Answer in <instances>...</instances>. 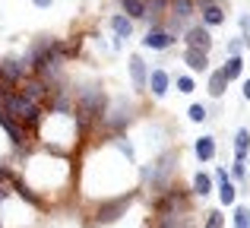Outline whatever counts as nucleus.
Here are the masks:
<instances>
[{"mask_svg":"<svg viewBox=\"0 0 250 228\" xmlns=\"http://www.w3.org/2000/svg\"><path fill=\"white\" fill-rule=\"evenodd\" d=\"M177 171H181V149L171 146V149H165L159 159L149 162V165L140 171L143 190H146L149 197H159V193H165L168 187L177 181Z\"/></svg>","mask_w":250,"mask_h":228,"instance_id":"obj_1","label":"nucleus"},{"mask_svg":"<svg viewBox=\"0 0 250 228\" xmlns=\"http://www.w3.org/2000/svg\"><path fill=\"white\" fill-rule=\"evenodd\" d=\"M133 200H136V190L114 193V197H102L95 206H92L89 228H108V225H117V222H121V219L130 212Z\"/></svg>","mask_w":250,"mask_h":228,"instance_id":"obj_2","label":"nucleus"},{"mask_svg":"<svg viewBox=\"0 0 250 228\" xmlns=\"http://www.w3.org/2000/svg\"><path fill=\"white\" fill-rule=\"evenodd\" d=\"M73 99H76V108L95 124V130H102V121L108 114V92H104L102 83H83V86L73 89Z\"/></svg>","mask_w":250,"mask_h":228,"instance_id":"obj_3","label":"nucleus"},{"mask_svg":"<svg viewBox=\"0 0 250 228\" xmlns=\"http://www.w3.org/2000/svg\"><path fill=\"white\" fill-rule=\"evenodd\" d=\"M133 121V105L127 102V95H117L114 102L108 105V114L102 121V133L104 136H114V133H124Z\"/></svg>","mask_w":250,"mask_h":228,"instance_id":"obj_4","label":"nucleus"},{"mask_svg":"<svg viewBox=\"0 0 250 228\" xmlns=\"http://www.w3.org/2000/svg\"><path fill=\"white\" fill-rule=\"evenodd\" d=\"M32 76V63L25 54H0V83L10 89H16L19 83Z\"/></svg>","mask_w":250,"mask_h":228,"instance_id":"obj_5","label":"nucleus"},{"mask_svg":"<svg viewBox=\"0 0 250 228\" xmlns=\"http://www.w3.org/2000/svg\"><path fill=\"white\" fill-rule=\"evenodd\" d=\"M177 41H181V38H177L171 29H165V25H152V29H146V35L140 38V48L143 51H155V54H165V51H171Z\"/></svg>","mask_w":250,"mask_h":228,"instance_id":"obj_6","label":"nucleus"},{"mask_svg":"<svg viewBox=\"0 0 250 228\" xmlns=\"http://www.w3.org/2000/svg\"><path fill=\"white\" fill-rule=\"evenodd\" d=\"M181 41H184V48H196V51H206V54L215 48L212 29H209V25H203L200 19H196V22H190L187 29L181 32Z\"/></svg>","mask_w":250,"mask_h":228,"instance_id":"obj_7","label":"nucleus"},{"mask_svg":"<svg viewBox=\"0 0 250 228\" xmlns=\"http://www.w3.org/2000/svg\"><path fill=\"white\" fill-rule=\"evenodd\" d=\"M127 76H130V89H133L136 95H146V83H149V63H146V57H143L140 51H133V54L127 57Z\"/></svg>","mask_w":250,"mask_h":228,"instance_id":"obj_8","label":"nucleus"},{"mask_svg":"<svg viewBox=\"0 0 250 228\" xmlns=\"http://www.w3.org/2000/svg\"><path fill=\"white\" fill-rule=\"evenodd\" d=\"M0 130H3V136L10 140L13 152H22V149H29V133H25V127L16 121V117H10L0 108Z\"/></svg>","mask_w":250,"mask_h":228,"instance_id":"obj_9","label":"nucleus"},{"mask_svg":"<svg viewBox=\"0 0 250 228\" xmlns=\"http://www.w3.org/2000/svg\"><path fill=\"white\" fill-rule=\"evenodd\" d=\"M196 19L209 29H219V25L228 22L225 3H215V0H196Z\"/></svg>","mask_w":250,"mask_h":228,"instance_id":"obj_10","label":"nucleus"},{"mask_svg":"<svg viewBox=\"0 0 250 228\" xmlns=\"http://www.w3.org/2000/svg\"><path fill=\"white\" fill-rule=\"evenodd\" d=\"M168 92H171V70H168V67H149L146 95H152L155 102H162Z\"/></svg>","mask_w":250,"mask_h":228,"instance_id":"obj_11","label":"nucleus"},{"mask_svg":"<svg viewBox=\"0 0 250 228\" xmlns=\"http://www.w3.org/2000/svg\"><path fill=\"white\" fill-rule=\"evenodd\" d=\"M152 228H193V209L152 212Z\"/></svg>","mask_w":250,"mask_h":228,"instance_id":"obj_12","label":"nucleus"},{"mask_svg":"<svg viewBox=\"0 0 250 228\" xmlns=\"http://www.w3.org/2000/svg\"><path fill=\"white\" fill-rule=\"evenodd\" d=\"M181 63L187 67V73H193V76H206L209 70H212L209 54L206 51H196V48H184L181 51Z\"/></svg>","mask_w":250,"mask_h":228,"instance_id":"obj_13","label":"nucleus"},{"mask_svg":"<svg viewBox=\"0 0 250 228\" xmlns=\"http://www.w3.org/2000/svg\"><path fill=\"white\" fill-rule=\"evenodd\" d=\"M193 155L200 165H209V162H215V155H219V143H215L212 133H203L193 140Z\"/></svg>","mask_w":250,"mask_h":228,"instance_id":"obj_14","label":"nucleus"},{"mask_svg":"<svg viewBox=\"0 0 250 228\" xmlns=\"http://www.w3.org/2000/svg\"><path fill=\"white\" fill-rule=\"evenodd\" d=\"M108 29H111V35L114 38H121V41H127V38H133V32H136V22L127 16V13H111L108 16Z\"/></svg>","mask_w":250,"mask_h":228,"instance_id":"obj_15","label":"nucleus"},{"mask_svg":"<svg viewBox=\"0 0 250 228\" xmlns=\"http://www.w3.org/2000/svg\"><path fill=\"white\" fill-rule=\"evenodd\" d=\"M228 86H231V83H228V76L222 73V67H215V70H209L206 73V92H209V99H225V92H228Z\"/></svg>","mask_w":250,"mask_h":228,"instance_id":"obj_16","label":"nucleus"},{"mask_svg":"<svg viewBox=\"0 0 250 228\" xmlns=\"http://www.w3.org/2000/svg\"><path fill=\"white\" fill-rule=\"evenodd\" d=\"M212 190H215V178L209 171H196L193 181H190V193H193L196 200H206Z\"/></svg>","mask_w":250,"mask_h":228,"instance_id":"obj_17","label":"nucleus"},{"mask_svg":"<svg viewBox=\"0 0 250 228\" xmlns=\"http://www.w3.org/2000/svg\"><path fill=\"white\" fill-rule=\"evenodd\" d=\"M215 190H219V203L222 206H234V203H238V197H241L238 181H231V178L219 181V184H215Z\"/></svg>","mask_w":250,"mask_h":228,"instance_id":"obj_18","label":"nucleus"},{"mask_svg":"<svg viewBox=\"0 0 250 228\" xmlns=\"http://www.w3.org/2000/svg\"><path fill=\"white\" fill-rule=\"evenodd\" d=\"M222 73L228 76V83L244 80V57L241 54H225V63H222Z\"/></svg>","mask_w":250,"mask_h":228,"instance_id":"obj_19","label":"nucleus"},{"mask_svg":"<svg viewBox=\"0 0 250 228\" xmlns=\"http://www.w3.org/2000/svg\"><path fill=\"white\" fill-rule=\"evenodd\" d=\"M121 13H127L133 22H146V0H117Z\"/></svg>","mask_w":250,"mask_h":228,"instance_id":"obj_20","label":"nucleus"},{"mask_svg":"<svg viewBox=\"0 0 250 228\" xmlns=\"http://www.w3.org/2000/svg\"><path fill=\"white\" fill-rule=\"evenodd\" d=\"M231 146H234V155H238V159H250V130L247 127H238V130H234Z\"/></svg>","mask_w":250,"mask_h":228,"instance_id":"obj_21","label":"nucleus"},{"mask_svg":"<svg viewBox=\"0 0 250 228\" xmlns=\"http://www.w3.org/2000/svg\"><path fill=\"white\" fill-rule=\"evenodd\" d=\"M171 86L181 95H193L196 92V76L193 73H171Z\"/></svg>","mask_w":250,"mask_h":228,"instance_id":"obj_22","label":"nucleus"},{"mask_svg":"<svg viewBox=\"0 0 250 228\" xmlns=\"http://www.w3.org/2000/svg\"><path fill=\"white\" fill-rule=\"evenodd\" d=\"M228 174H231V181H238V184L247 187V181H250V162L234 155V162H231V168H228Z\"/></svg>","mask_w":250,"mask_h":228,"instance_id":"obj_23","label":"nucleus"},{"mask_svg":"<svg viewBox=\"0 0 250 228\" xmlns=\"http://www.w3.org/2000/svg\"><path fill=\"white\" fill-rule=\"evenodd\" d=\"M187 121H190V124H206V121H209V108L200 105V102H193V105L187 108Z\"/></svg>","mask_w":250,"mask_h":228,"instance_id":"obj_24","label":"nucleus"},{"mask_svg":"<svg viewBox=\"0 0 250 228\" xmlns=\"http://www.w3.org/2000/svg\"><path fill=\"white\" fill-rule=\"evenodd\" d=\"M203 228H225V216H222V209L203 212Z\"/></svg>","mask_w":250,"mask_h":228,"instance_id":"obj_25","label":"nucleus"},{"mask_svg":"<svg viewBox=\"0 0 250 228\" xmlns=\"http://www.w3.org/2000/svg\"><path fill=\"white\" fill-rule=\"evenodd\" d=\"M231 225L234 228H250V219H247V206H241V203H234L231 206Z\"/></svg>","mask_w":250,"mask_h":228,"instance_id":"obj_26","label":"nucleus"},{"mask_svg":"<svg viewBox=\"0 0 250 228\" xmlns=\"http://www.w3.org/2000/svg\"><path fill=\"white\" fill-rule=\"evenodd\" d=\"M244 48H247V35H234L231 41L225 44V54H241Z\"/></svg>","mask_w":250,"mask_h":228,"instance_id":"obj_27","label":"nucleus"},{"mask_svg":"<svg viewBox=\"0 0 250 228\" xmlns=\"http://www.w3.org/2000/svg\"><path fill=\"white\" fill-rule=\"evenodd\" d=\"M238 25H241V35H250V13H241Z\"/></svg>","mask_w":250,"mask_h":228,"instance_id":"obj_28","label":"nucleus"},{"mask_svg":"<svg viewBox=\"0 0 250 228\" xmlns=\"http://www.w3.org/2000/svg\"><path fill=\"white\" fill-rule=\"evenodd\" d=\"M212 178H215V184H219V181H225V178H231V174H228V168H225V165H215V171H212Z\"/></svg>","mask_w":250,"mask_h":228,"instance_id":"obj_29","label":"nucleus"},{"mask_svg":"<svg viewBox=\"0 0 250 228\" xmlns=\"http://www.w3.org/2000/svg\"><path fill=\"white\" fill-rule=\"evenodd\" d=\"M241 99L250 102V76H244V80H241Z\"/></svg>","mask_w":250,"mask_h":228,"instance_id":"obj_30","label":"nucleus"},{"mask_svg":"<svg viewBox=\"0 0 250 228\" xmlns=\"http://www.w3.org/2000/svg\"><path fill=\"white\" fill-rule=\"evenodd\" d=\"M32 6H35V10H51L54 0H32Z\"/></svg>","mask_w":250,"mask_h":228,"instance_id":"obj_31","label":"nucleus"},{"mask_svg":"<svg viewBox=\"0 0 250 228\" xmlns=\"http://www.w3.org/2000/svg\"><path fill=\"white\" fill-rule=\"evenodd\" d=\"M247 51H250V35H247Z\"/></svg>","mask_w":250,"mask_h":228,"instance_id":"obj_32","label":"nucleus"},{"mask_svg":"<svg viewBox=\"0 0 250 228\" xmlns=\"http://www.w3.org/2000/svg\"><path fill=\"white\" fill-rule=\"evenodd\" d=\"M247 219H250V206H247Z\"/></svg>","mask_w":250,"mask_h":228,"instance_id":"obj_33","label":"nucleus"},{"mask_svg":"<svg viewBox=\"0 0 250 228\" xmlns=\"http://www.w3.org/2000/svg\"><path fill=\"white\" fill-rule=\"evenodd\" d=\"M0 228H6V225H3V222H0Z\"/></svg>","mask_w":250,"mask_h":228,"instance_id":"obj_34","label":"nucleus"}]
</instances>
